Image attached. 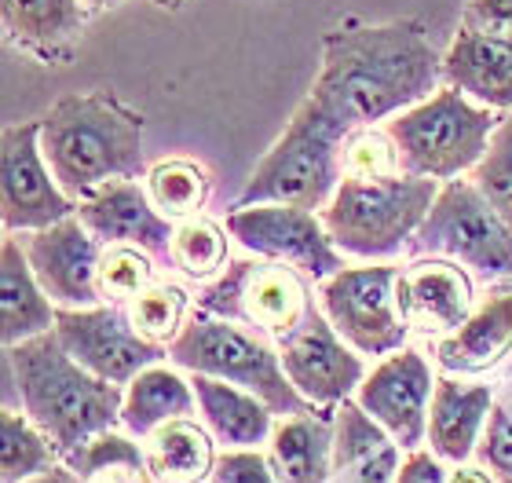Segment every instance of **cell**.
I'll list each match as a JSON object with an SVG mask.
<instances>
[{
    "label": "cell",
    "instance_id": "cell-1",
    "mask_svg": "<svg viewBox=\"0 0 512 483\" xmlns=\"http://www.w3.org/2000/svg\"><path fill=\"white\" fill-rule=\"evenodd\" d=\"M443 88V55L417 19L337 26L322 37V66L308 96L348 129L384 125Z\"/></svg>",
    "mask_w": 512,
    "mask_h": 483
},
{
    "label": "cell",
    "instance_id": "cell-2",
    "mask_svg": "<svg viewBox=\"0 0 512 483\" xmlns=\"http://www.w3.org/2000/svg\"><path fill=\"white\" fill-rule=\"evenodd\" d=\"M4 370L15 385L19 410L55 443L63 458L99 432L121 425L125 385L103 381L85 370L66 352L55 330L8 344Z\"/></svg>",
    "mask_w": 512,
    "mask_h": 483
},
{
    "label": "cell",
    "instance_id": "cell-3",
    "mask_svg": "<svg viewBox=\"0 0 512 483\" xmlns=\"http://www.w3.org/2000/svg\"><path fill=\"white\" fill-rule=\"evenodd\" d=\"M41 147L59 187L85 202L103 183L143 172V114L110 92H74L41 118Z\"/></svg>",
    "mask_w": 512,
    "mask_h": 483
},
{
    "label": "cell",
    "instance_id": "cell-4",
    "mask_svg": "<svg viewBox=\"0 0 512 483\" xmlns=\"http://www.w3.org/2000/svg\"><path fill=\"white\" fill-rule=\"evenodd\" d=\"M348 125L333 118L319 99L304 96L286 132L249 172L235 205H297L319 213L344 180V140Z\"/></svg>",
    "mask_w": 512,
    "mask_h": 483
},
{
    "label": "cell",
    "instance_id": "cell-5",
    "mask_svg": "<svg viewBox=\"0 0 512 483\" xmlns=\"http://www.w3.org/2000/svg\"><path fill=\"white\" fill-rule=\"evenodd\" d=\"M439 180L425 176H388L355 180L344 176L326 209H319L333 246L355 260H395L414 242L428 209L439 198Z\"/></svg>",
    "mask_w": 512,
    "mask_h": 483
},
{
    "label": "cell",
    "instance_id": "cell-6",
    "mask_svg": "<svg viewBox=\"0 0 512 483\" xmlns=\"http://www.w3.org/2000/svg\"><path fill=\"white\" fill-rule=\"evenodd\" d=\"M169 363L187 370V374H209L246 388V392L264 399L278 418L319 410L300 396L286 377L278 344L267 341L264 333L242 326V322L194 312L180 337L169 344Z\"/></svg>",
    "mask_w": 512,
    "mask_h": 483
},
{
    "label": "cell",
    "instance_id": "cell-7",
    "mask_svg": "<svg viewBox=\"0 0 512 483\" xmlns=\"http://www.w3.org/2000/svg\"><path fill=\"white\" fill-rule=\"evenodd\" d=\"M498 121H502L498 110L480 107L469 96H461L458 88L443 85L425 103L384 121V129L399 147L406 176L450 183L472 176L491 147Z\"/></svg>",
    "mask_w": 512,
    "mask_h": 483
},
{
    "label": "cell",
    "instance_id": "cell-8",
    "mask_svg": "<svg viewBox=\"0 0 512 483\" xmlns=\"http://www.w3.org/2000/svg\"><path fill=\"white\" fill-rule=\"evenodd\" d=\"M406 253L458 260L483 282H512V227L472 180L439 187Z\"/></svg>",
    "mask_w": 512,
    "mask_h": 483
},
{
    "label": "cell",
    "instance_id": "cell-9",
    "mask_svg": "<svg viewBox=\"0 0 512 483\" xmlns=\"http://www.w3.org/2000/svg\"><path fill=\"white\" fill-rule=\"evenodd\" d=\"M315 304L319 297H311L304 271L246 253V257L231 260L205 286V293L198 297V312L242 322L249 330L264 333L267 341L282 344L304 326V319L315 312Z\"/></svg>",
    "mask_w": 512,
    "mask_h": 483
},
{
    "label": "cell",
    "instance_id": "cell-10",
    "mask_svg": "<svg viewBox=\"0 0 512 483\" xmlns=\"http://www.w3.org/2000/svg\"><path fill=\"white\" fill-rule=\"evenodd\" d=\"M395 282H399V268L392 264L344 268L319 282L322 315L359 355L384 359L410 344V326L399 315Z\"/></svg>",
    "mask_w": 512,
    "mask_h": 483
},
{
    "label": "cell",
    "instance_id": "cell-11",
    "mask_svg": "<svg viewBox=\"0 0 512 483\" xmlns=\"http://www.w3.org/2000/svg\"><path fill=\"white\" fill-rule=\"evenodd\" d=\"M77 213L41 147V118L8 125L0 136V216L4 235H30Z\"/></svg>",
    "mask_w": 512,
    "mask_h": 483
},
{
    "label": "cell",
    "instance_id": "cell-12",
    "mask_svg": "<svg viewBox=\"0 0 512 483\" xmlns=\"http://www.w3.org/2000/svg\"><path fill=\"white\" fill-rule=\"evenodd\" d=\"M227 231L253 257L278 260L304 271L308 279L326 282L344 271V253L333 246L319 213L297 205H235L227 213Z\"/></svg>",
    "mask_w": 512,
    "mask_h": 483
},
{
    "label": "cell",
    "instance_id": "cell-13",
    "mask_svg": "<svg viewBox=\"0 0 512 483\" xmlns=\"http://www.w3.org/2000/svg\"><path fill=\"white\" fill-rule=\"evenodd\" d=\"M55 333L77 363L103 381L128 385L147 366L165 363L169 348L147 341L132 326L125 304H96V308H59Z\"/></svg>",
    "mask_w": 512,
    "mask_h": 483
},
{
    "label": "cell",
    "instance_id": "cell-14",
    "mask_svg": "<svg viewBox=\"0 0 512 483\" xmlns=\"http://www.w3.org/2000/svg\"><path fill=\"white\" fill-rule=\"evenodd\" d=\"M439 377L432 374L425 352L406 344L384 355L374 370H366L363 385L355 388V403L392 436L403 451H417L428 440V410Z\"/></svg>",
    "mask_w": 512,
    "mask_h": 483
},
{
    "label": "cell",
    "instance_id": "cell-15",
    "mask_svg": "<svg viewBox=\"0 0 512 483\" xmlns=\"http://www.w3.org/2000/svg\"><path fill=\"white\" fill-rule=\"evenodd\" d=\"M278 352H282V370L293 381V388L319 410L341 407L344 399L355 396V388L366 377L363 355L333 330L319 304L289 341L278 344Z\"/></svg>",
    "mask_w": 512,
    "mask_h": 483
},
{
    "label": "cell",
    "instance_id": "cell-16",
    "mask_svg": "<svg viewBox=\"0 0 512 483\" xmlns=\"http://www.w3.org/2000/svg\"><path fill=\"white\" fill-rule=\"evenodd\" d=\"M22 249H26L33 275L55 301V308H96V304H103V293H99L103 242L77 220V213L44 227V231H30L22 238Z\"/></svg>",
    "mask_w": 512,
    "mask_h": 483
},
{
    "label": "cell",
    "instance_id": "cell-17",
    "mask_svg": "<svg viewBox=\"0 0 512 483\" xmlns=\"http://www.w3.org/2000/svg\"><path fill=\"white\" fill-rule=\"evenodd\" d=\"M395 297L410 333L436 341L461 330L480 301L472 271L447 257H414L406 268H399Z\"/></svg>",
    "mask_w": 512,
    "mask_h": 483
},
{
    "label": "cell",
    "instance_id": "cell-18",
    "mask_svg": "<svg viewBox=\"0 0 512 483\" xmlns=\"http://www.w3.org/2000/svg\"><path fill=\"white\" fill-rule=\"evenodd\" d=\"M77 220L103 242H128L143 246L150 253H169L176 224L169 216L158 213V205L150 202L143 183L136 180H110L96 194H88L85 202H77Z\"/></svg>",
    "mask_w": 512,
    "mask_h": 483
},
{
    "label": "cell",
    "instance_id": "cell-19",
    "mask_svg": "<svg viewBox=\"0 0 512 483\" xmlns=\"http://www.w3.org/2000/svg\"><path fill=\"white\" fill-rule=\"evenodd\" d=\"M436 370L447 377H483L512 355V286H498L476 301L461 330L439 337Z\"/></svg>",
    "mask_w": 512,
    "mask_h": 483
},
{
    "label": "cell",
    "instance_id": "cell-20",
    "mask_svg": "<svg viewBox=\"0 0 512 483\" xmlns=\"http://www.w3.org/2000/svg\"><path fill=\"white\" fill-rule=\"evenodd\" d=\"M443 85L487 110H512V37L458 26V37L443 55Z\"/></svg>",
    "mask_w": 512,
    "mask_h": 483
},
{
    "label": "cell",
    "instance_id": "cell-21",
    "mask_svg": "<svg viewBox=\"0 0 512 483\" xmlns=\"http://www.w3.org/2000/svg\"><path fill=\"white\" fill-rule=\"evenodd\" d=\"M403 458V447L355 403V396L333 407L330 483H395Z\"/></svg>",
    "mask_w": 512,
    "mask_h": 483
},
{
    "label": "cell",
    "instance_id": "cell-22",
    "mask_svg": "<svg viewBox=\"0 0 512 483\" xmlns=\"http://www.w3.org/2000/svg\"><path fill=\"white\" fill-rule=\"evenodd\" d=\"M498 392L491 385H461L458 377H439L428 410V440L425 447L447 465H461L476 458L487 418Z\"/></svg>",
    "mask_w": 512,
    "mask_h": 483
},
{
    "label": "cell",
    "instance_id": "cell-23",
    "mask_svg": "<svg viewBox=\"0 0 512 483\" xmlns=\"http://www.w3.org/2000/svg\"><path fill=\"white\" fill-rule=\"evenodd\" d=\"M81 0H0L4 37L37 63H63L85 26Z\"/></svg>",
    "mask_w": 512,
    "mask_h": 483
},
{
    "label": "cell",
    "instance_id": "cell-24",
    "mask_svg": "<svg viewBox=\"0 0 512 483\" xmlns=\"http://www.w3.org/2000/svg\"><path fill=\"white\" fill-rule=\"evenodd\" d=\"M191 385L198 399V418L224 451L264 447L271 440L278 414L260 396L209 374H191Z\"/></svg>",
    "mask_w": 512,
    "mask_h": 483
},
{
    "label": "cell",
    "instance_id": "cell-25",
    "mask_svg": "<svg viewBox=\"0 0 512 483\" xmlns=\"http://www.w3.org/2000/svg\"><path fill=\"white\" fill-rule=\"evenodd\" d=\"M264 454L278 483H330L333 410H308V414L278 418Z\"/></svg>",
    "mask_w": 512,
    "mask_h": 483
},
{
    "label": "cell",
    "instance_id": "cell-26",
    "mask_svg": "<svg viewBox=\"0 0 512 483\" xmlns=\"http://www.w3.org/2000/svg\"><path fill=\"white\" fill-rule=\"evenodd\" d=\"M55 315L59 308L33 275L22 238L4 235V249H0V322H4L0 337H4V348L55 330Z\"/></svg>",
    "mask_w": 512,
    "mask_h": 483
},
{
    "label": "cell",
    "instance_id": "cell-27",
    "mask_svg": "<svg viewBox=\"0 0 512 483\" xmlns=\"http://www.w3.org/2000/svg\"><path fill=\"white\" fill-rule=\"evenodd\" d=\"M176 418H198L191 374L172 363H154L125 385L121 403V429L136 440H147L150 432Z\"/></svg>",
    "mask_w": 512,
    "mask_h": 483
},
{
    "label": "cell",
    "instance_id": "cell-28",
    "mask_svg": "<svg viewBox=\"0 0 512 483\" xmlns=\"http://www.w3.org/2000/svg\"><path fill=\"white\" fill-rule=\"evenodd\" d=\"M154 483H209L220 443L198 418H176L143 440Z\"/></svg>",
    "mask_w": 512,
    "mask_h": 483
},
{
    "label": "cell",
    "instance_id": "cell-29",
    "mask_svg": "<svg viewBox=\"0 0 512 483\" xmlns=\"http://www.w3.org/2000/svg\"><path fill=\"white\" fill-rule=\"evenodd\" d=\"M143 187H147L150 202L158 205V213L169 216L172 224H180L187 216L205 213L209 194H213V176L194 158H161L147 169Z\"/></svg>",
    "mask_w": 512,
    "mask_h": 483
},
{
    "label": "cell",
    "instance_id": "cell-30",
    "mask_svg": "<svg viewBox=\"0 0 512 483\" xmlns=\"http://www.w3.org/2000/svg\"><path fill=\"white\" fill-rule=\"evenodd\" d=\"M63 462L55 443L22 410H0V483H26Z\"/></svg>",
    "mask_w": 512,
    "mask_h": 483
},
{
    "label": "cell",
    "instance_id": "cell-31",
    "mask_svg": "<svg viewBox=\"0 0 512 483\" xmlns=\"http://www.w3.org/2000/svg\"><path fill=\"white\" fill-rule=\"evenodd\" d=\"M231 231L224 224H216L213 216H187L176 224V235H172L169 257L172 264L187 275V279L198 282H213L220 271L231 264Z\"/></svg>",
    "mask_w": 512,
    "mask_h": 483
},
{
    "label": "cell",
    "instance_id": "cell-32",
    "mask_svg": "<svg viewBox=\"0 0 512 483\" xmlns=\"http://www.w3.org/2000/svg\"><path fill=\"white\" fill-rule=\"evenodd\" d=\"M128 319L147 341L169 348L183 333V326L191 322V293L183 290L180 282H154L147 293H139L136 301L125 304Z\"/></svg>",
    "mask_w": 512,
    "mask_h": 483
},
{
    "label": "cell",
    "instance_id": "cell-33",
    "mask_svg": "<svg viewBox=\"0 0 512 483\" xmlns=\"http://www.w3.org/2000/svg\"><path fill=\"white\" fill-rule=\"evenodd\" d=\"M154 282H158V264H154L150 249L128 246V242L103 246V257H99V293H103V304H132Z\"/></svg>",
    "mask_w": 512,
    "mask_h": 483
},
{
    "label": "cell",
    "instance_id": "cell-34",
    "mask_svg": "<svg viewBox=\"0 0 512 483\" xmlns=\"http://www.w3.org/2000/svg\"><path fill=\"white\" fill-rule=\"evenodd\" d=\"M70 469H74L81 480H96V476L103 473H118V469H136V473H150L147 465V447L143 443H136V436L125 429H107L99 432V436H92V440H85L81 447H74V451L63 458Z\"/></svg>",
    "mask_w": 512,
    "mask_h": 483
},
{
    "label": "cell",
    "instance_id": "cell-35",
    "mask_svg": "<svg viewBox=\"0 0 512 483\" xmlns=\"http://www.w3.org/2000/svg\"><path fill=\"white\" fill-rule=\"evenodd\" d=\"M344 176H355V180L403 176L399 147H395L384 125H366V129L348 132V140H344Z\"/></svg>",
    "mask_w": 512,
    "mask_h": 483
},
{
    "label": "cell",
    "instance_id": "cell-36",
    "mask_svg": "<svg viewBox=\"0 0 512 483\" xmlns=\"http://www.w3.org/2000/svg\"><path fill=\"white\" fill-rule=\"evenodd\" d=\"M469 180L491 198V205L509 220V227H512V110L502 114L498 129H494L491 147H487L480 165L472 169Z\"/></svg>",
    "mask_w": 512,
    "mask_h": 483
},
{
    "label": "cell",
    "instance_id": "cell-37",
    "mask_svg": "<svg viewBox=\"0 0 512 483\" xmlns=\"http://www.w3.org/2000/svg\"><path fill=\"white\" fill-rule=\"evenodd\" d=\"M476 462L483 469H491L498 483H512V388L498 392L483 429V440L476 447Z\"/></svg>",
    "mask_w": 512,
    "mask_h": 483
},
{
    "label": "cell",
    "instance_id": "cell-38",
    "mask_svg": "<svg viewBox=\"0 0 512 483\" xmlns=\"http://www.w3.org/2000/svg\"><path fill=\"white\" fill-rule=\"evenodd\" d=\"M209 483H278V476L260 447H242V451H220Z\"/></svg>",
    "mask_w": 512,
    "mask_h": 483
},
{
    "label": "cell",
    "instance_id": "cell-39",
    "mask_svg": "<svg viewBox=\"0 0 512 483\" xmlns=\"http://www.w3.org/2000/svg\"><path fill=\"white\" fill-rule=\"evenodd\" d=\"M461 26L512 37V0H469L465 11H461Z\"/></svg>",
    "mask_w": 512,
    "mask_h": 483
},
{
    "label": "cell",
    "instance_id": "cell-40",
    "mask_svg": "<svg viewBox=\"0 0 512 483\" xmlns=\"http://www.w3.org/2000/svg\"><path fill=\"white\" fill-rule=\"evenodd\" d=\"M447 473L450 465L443 458H436L428 447H417V451H406L395 483H447Z\"/></svg>",
    "mask_w": 512,
    "mask_h": 483
},
{
    "label": "cell",
    "instance_id": "cell-41",
    "mask_svg": "<svg viewBox=\"0 0 512 483\" xmlns=\"http://www.w3.org/2000/svg\"><path fill=\"white\" fill-rule=\"evenodd\" d=\"M447 483H498V480L491 476V469H483V465L472 458V462L450 465Z\"/></svg>",
    "mask_w": 512,
    "mask_h": 483
},
{
    "label": "cell",
    "instance_id": "cell-42",
    "mask_svg": "<svg viewBox=\"0 0 512 483\" xmlns=\"http://www.w3.org/2000/svg\"><path fill=\"white\" fill-rule=\"evenodd\" d=\"M26 483H85V480H81V476H77L66 462H59L55 469H48V473H41V476H33V480H26Z\"/></svg>",
    "mask_w": 512,
    "mask_h": 483
},
{
    "label": "cell",
    "instance_id": "cell-43",
    "mask_svg": "<svg viewBox=\"0 0 512 483\" xmlns=\"http://www.w3.org/2000/svg\"><path fill=\"white\" fill-rule=\"evenodd\" d=\"M154 4H158V8H165V11H176V8H183L187 0H154Z\"/></svg>",
    "mask_w": 512,
    "mask_h": 483
},
{
    "label": "cell",
    "instance_id": "cell-44",
    "mask_svg": "<svg viewBox=\"0 0 512 483\" xmlns=\"http://www.w3.org/2000/svg\"><path fill=\"white\" fill-rule=\"evenodd\" d=\"M88 8H114V4H121V0H85Z\"/></svg>",
    "mask_w": 512,
    "mask_h": 483
}]
</instances>
